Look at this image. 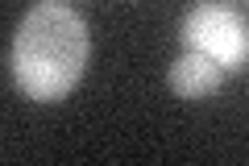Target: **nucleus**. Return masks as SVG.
I'll return each mask as SVG.
<instances>
[{"mask_svg": "<svg viewBox=\"0 0 249 166\" xmlns=\"http://www.w3.org/2000/svg\"><path fill=\"white\" fill-rule=\"evenodd\" d=\"M91 54V34L79 9L62 4V0H46L21 17L17 34H13V54L9 67L17 88L37 104H54L75 92L83 79Z\"/></svg>", "mask_w": 249, "mask_h": 166, "instance_id": "obj_1", "label": "nucleus"}, {"mask_svg": "<svg viewBox=\"0 0 249 166\" xmlns=\"http://www.w3.org/2000/svg\"><path fill=\"white\" fill-rule=\"evenodd\" d=\"M166 83H170V92L183 96V100H204V96H212V92L224 83V71L216 67L212 58H204V54L183 50L175 62H170Z\"/></svg>", "mask_w": 249, "mask_h": 166, "instance_id": "obj_3", "label": "nucleus"}, {"mask_svg": "<svg viewBox=\"0 0 249 166\" xmlns=\"http://www.w3.org/2000/svg\"><path fill=\"white\" fill-rule=\"evenodd\" d=\"M183 46L191 54L212 58L220 71H241L249 58V29L245 9L232 4H191L183 13Z\"/></svg>", "mask_w": 249, "mask_h": 166, "instance_id": "obj_2", "label": "nucleus"}]
</instances>
